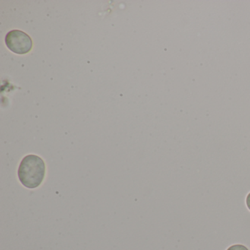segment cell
Segmentation results:
<instances>
[{
	"mask_svg": "<svg viewBox=\"0 0 250 250\" xmlns=\"http://www.w3.org/2000/svg\"><path fill=\"white\" fill-rule=\"evenodd\" d=\"M5 43L11 52L18 55H25L33 48L31 38L21 30L10 31L5 37Z\"/></svg>",
	"mask_w": 250,
	"mask_h": 250,
	"instance_id": "7a4b0ae2",
	"label": "cell"
},
{
	"mask_svg": "<svg viewBox=\"0 0 250 250\" xmlns=\"http://www.w3.org/2000/svg\"><path fill=\"white\" fill-rule=\"evenodd\" d=\"M246 203H247V207H248L249 210H250V192L247 195V199H246Z\"/></svg>",
	"mask_w": 250,
	"mask_h": 250,
	"instance_id": "277c9868",
	"label": "cell"
},
{
	"mask_svg": "<svg viewBox=\"0 0 250 250\" xmlns=\"http://www.w3.org/2000/svg\"><path fill=\"white\" fill-rule=\"evenodd\" d=\"M44 162L36 155L25 156L20 164L18 170L19 178L21 184L29 188L39 187L45 176Z\"/></svg>",
	"mask_w": 250,
	"mask_h": 250,
	"instance_id": "6da1fadb",
	"label": "cell"
},
{
	"mask_svg": "<svg viewBox=\"0 0 250 250\" xmlns=\"http://www.w3.org/2000/svg\"><path fill=\"white\" fill-rule=\"evenodd\" d=\"M227 250H249V249L242 244H235V245L230 246Z\"/></svg>",
	"mask_w": 250,
	"mask_h": 250,
	"instance_id": "3957f363",
	"label": "cell"
}]
</instances>
